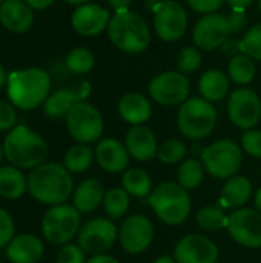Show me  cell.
Returning <instances> with one entry per match:
<instances>
[{
    "mask_svg": "<svg viewBox=\"0 0 261 263\" xmlns=\"http://www.w3.org/2000/svg\"><path fill=\"white\" fill-rule=\"evenodd\" d=\"M12 239H14V220L6 210L0 208V250L8 247Z\"/></svg>",
    "mask_w": 261,
    "mask_h": 263,
    "instance_id": "60d3db41",
    "label": "cell"
},
{
    "mask_svg": "<svg viewBox=\"0 0 261 263\" xmlns=\"http://www.w3.org/2000/svg\"><path fill=\"white\" fill-rule=\"evenodd\" d=\"M155 34L165 42L183 39L188 29V12L177 0H162L152 8Z\"/></svg>",
    "mask_w": 261,
    "mask_h": 263,
    "instance_id": "7c38bea8",
    "label": "cell"
},
{
    "mask_svg": "<svg viewBox=\"0 0 261 263\" xmlns=\"http://www.w3.org/2000/svg\"><path fill=\"white\" fill-rule=\"evenodd\" d=\"M95 160L103 171L109 174H123L129 168L131 156L125 142L115 137H106L98 140L95 146Z\"/></svg>",
    "mask_w": 261,
    "mask_h": 263,
    "instance_id": "d6986e66",
    "label": "cell"
},
{
    "mask_svg": "<svg viewBox=\"0 0 261 263\" xmlns=\"http://www.w3.org/2000/svg\"><path fill=\"white\" fill-rule=\"evenodd\" d=\"M80 211L74 205H55L46 211L42 220V233L45 239L52 245H66L74 239L80 228Z\"/></svg>",
    "mask_w": 261,
    "mask_h": 263,
    "instance_id": "ba28073f",
    "label": "cell"
},
{
    "mask_svg": "<svg viewBox=\"0 0 261 263\" xmlns=\"http://www.w3.org/2000/svg\"><path fill=\"white\" fill-rule=\"evenodd\" d=\"M17 114L14 105L5 99H0V131H11L15 126Z\"/></svg>",
    "mask_w": 261,
    "mask_h": 263,
    "instance_id": "b9f144b4",
    "label": "cell"
},
{
    "mask_svg": "<svg viewBox=\"0 0 261 263\" xmlns=\"http://www.w3.org/2000/svg\"><path fill=\"white\" fill-rule=\"evenodd\" d=\"M75 92L72 88H62L49 94V97L43 103V112L49 119H60L66 117L69 109L77 103Z\"/></svg>",
    "mask_w": 261,
    "mask_h": 263,
    "instance_id": "f1b7e54d",
    "label": "cell"
},
{
    "mask_svg": "<svg viewBox=\"0 0 261 263\" xmlns=\"http://www.w3.org/2000/svg\"><path fill=\"white\" fill-rule=\"evenodd\" d=\"M152 263H177V262H175L174 256H168V254H165V256L157 257V259H155Z\"/></svg>",
    "mask_w": 261,
    "mask_h": 263,
    "instance_id": "f5cc1de1",
    "label": "cell"
},
{
    "mask_svg": "<svg viewBox=\"0 0 261 263\" xmlns=\"http://www.w3.org/2000/svg\"><path fill=\"white\" fill-rule=\"evenodd\" d=\"M51 91V76L42 68L15 69L8 74L6 92L9 102L23 111L45 103Z\"/></svg>",
    "mask_w": 261,
    "mask_h": 263,
    "instance_id": "7a4b0ae2",
    "label": "cell"
},
{
    "mask_svg": "<svg viewBox=\"0 0 261 263\" xmlns=\"http://www.w3.org/2000/svg\"><path fill=\"white\" fill-rule=\"evenodd\" d=\"M95 159V151L86 143H75L71 146L63 159V165L71 174H82L88 171Z\"/></svg>",
    "mask_w": 261,
    "mask_h": 263,
    "instance_id": "f546056e",
    "label": "cell"
},
{
    "mask_svg": "<svg viewBox=\"0 0 261 263\" xmlns=\"http://www.w3.org/2000/svg\"><path fill=\"white\" fill-rule=\"evenodd\" d=\"M108 5L115 11V12H120V11H128L132 0H106Z\"/></svg>",
    "mask_w": 261,
    "mask_h": 263,
    "instance_id": "7dc6e473",
    "label": "cell"
},
{
    "mask_svg": "<svg viewBox=\"0 0 261 263\" xmlns=\"http://www.w3.org/2000/svg\"><path fill=\"white\" fill-rule=\"evenodd\" d=\"M200 160L211 177L228 180L242 170L243 149L232 139H218L202 149Z\"/></svg>",
    "mask_w": 261,
    "mask_h": 263,
    "instance_id": "52a82bcc",
    "label": "cell"
},
{
    "mask_svg": "<svg viewBox=\"0 0 261 263\" xmlns=\"http://www.w3.org/2000/svg\"><path fill=\"white\" fill-rule=\"evenodd\" d=\"M43 256V243L32 234H20L6 247V257L11 263H37Z\"/></svg>",
    "mask_w": 261,
    "mask_h": 263,
    "instance_id": "cb8c5ba5",
    "label": "cell"
},
{
    "mask_svg": "<svg viewBox=\"0 0 261 263\" xmlns=\"http://www.w3.org/2000/svg\"><path fill=\"white\" fill-rule=\"evenodd\" d=\"M226 20H228L231 34H235V35L245 32V29H246V26H248V15H246V11H235V9H232V11L226 15Z\"/></svg>",
    "mask_w": 261,
    "mask_h": 263,
    "instance_id": "ee69618b",
    "label": "cell"
},
{
    "mask_svg": "<svg viewBox=\"0 0 261 263\" xmlns=\"http://www.w3.org/2000/svg\"><path fill=\"white\" fill-rule=\"evenodd\" d=\"M86 263H120L115 257H112V256H109V254H97V256H92V257H89Z\"/></svg>",
    "mask_w": 261,
    "mask_h": 263,
    "instance_id": "681fc988",
    "label": "cell"
},
{
    "mask_svg": "<svg viewBox=\"0 0 261 263\" xmlns=\"http://www.w3.org/2000/svg\"><path fill=\"white\" fill-rule=\"evenodd\" d=\"M71 88L75 92V97H77L78 102H86L88 97L91 96V91H92L91 83L88 80H77Z\"/></svg>",
    "mask_w": 261,
    "mask_h": 263,
    "instance_id": "f6af8a7d",
    "label": "cell"
},
{
    "mask_svg": "<svg viewBox=\"0 0 261 263\" xmlns=\"http://www.w3.org/2000/svg\"><path fill=\"white\" fill-rule=\"evenodd\" d=\"M231 79L222 69H208L198 79V92L200 97L209 102H220L229 94Z\"/></svg>",
    "mask_w": 261,
    "mask_h": 263,
    "instance_id": "484cf974",
    "label": "cell"
},
{
    "mask_svg": "<svg viewBox=\"0 0 261 263\" xmlns=\"http://www.w3.org/2000/svg\"><path fill=\"white\" fill-rule=\"evenodd\" d=\"M154 214L168 227H178L185 223L191 214L192 202L189 191L177 182H162L148 197Z\"/></svg>",
    "mask_w": 261,
    "mask_h": 263,
    "instance_id": "5b68a950",
    "label": "cell"
},
{
    "mask_svg": "<svg viewBox=\"0 0 261 263\" xmlns=\"http://www.w3.org/2000/svg\"><path fill=\"white\" fill-rule=\"evenodd\" d=\"M28 191V179H25L20 168L2 166L0 168V196L9 200L20 199Z\"/></svg>",
    "mask_w": 261,
    "mask_h": 263,
    "instance_id": "4316f807",
    "label": "cell"
},
{
    "mask_svg": "<svg viewBox=\"0 0 261 263\" xmlns=\"http://www.w3.org/2000/svg\"><path fill=\"white\" fill-rule=\"evenodd\" d=\"M254 208L261 214V186L254 194Z\"/></svg>",
    "mask_w": 261,
    "mask_h": 263,
    "instance_id": "816d5d0a",
    "label": "cell"
},
{
    "mask_svg": "<svg viewBox=\"0 0 261 263\" xmlns=\"http://www.w3.org/2000/svg\"><path fill=\"white\" fill-rule=\"evenodd\" d=\"M252 196V183L246 176H234L228 180H225L218 203L223 210H240L245 208V205L249 202Z\"/></svg>",
    "mask_w": 261,
    "mask_h": 263,
    "instance_id": "603a6c76",
    "label": "cell"
},
{
    "mask_svg": "<svg viewBox=\"0 0 261 263\" xmlns=\"http://www.w3.org/2000/svg\"><path fill=\"white\" fill-rule=\"evenodd\" d=\"M63 2H66V3H69V5H75V6H82V5H85V3H89L91 0H63Z\"/></svg>",
    "mask_w": 261,
    "mask_h": 263,
    "instance_id": "11a10c76",
    "label": "cell"
},
{
    "mask_svg": "<svg viewBox=\"0 0 261 263\" xmlns=\"http://www.w3.org/2000/svg\"><path fill=\"white\" fill-rule=\"evenodd\" d=\"M258 9H260L261 12V0H258Z\"/></svg>",
    "mask_w": 261,
    "mask_h": 263,
    "instance_id": "680465c9",
    "label": "cell"
},
{
    "mask_svg": "<svg viewBox=\"0 0 261 263\" xmlns=\"http://www.w3.org/2000/svg\"><path fill=\"white\" fill-rule=\"evenodd\" d=\"M229 237L243 248H261V214L255 208H240L229 214L228 228Z\"/></svg>",
    "mask_w": 261,
    "mask_h": 263,
    "instance_id": "9a60e30c",
    "label": "cell"
},
{
    "mask_svg": "<svg viewBox=\"0 0 261 263\" xmlns=\"http://www.w3.org/2000/svg\"><path fill=\"white\" fill-rule=\"evenodd\" d=\"M242 149L254 159H261V129H248L242 134Z\"/></svg>",
    "mask_w": 261,
    "mask_h": 263,
    "instance_id": "f35d334b",
    "label": "cell"
},
{
    "mask_svg": "<svg viewBox=\"0 0 261 263\" xmlns=\"http://www.w3.org/2000/svg\"><path fill=\"white\" fill-rule=\"evenodd\" d=\"M260 174H261V171H260Z\"/></svg>",
    "mask_w": 261,
    "mask_h": 263,
    "instance_id": "94428289",
    "label": "cell"
},
{
    "mask_svg": "<svg viewBox=\"0 0 261 263\" xmlns=\"http://www.w3.org/2000/svg\"><path fill=\"white\" fill-rule=\"evenodd\" d=\"M172 256L177 263H217L220 251L208 236L191 233L177 242Z\"/></svg>",
    "mask_w": 261,
    "mask_h": 263,
    "instance_id": "2e32d148",
    "label": "cell"
},
{
    "mask_svg": "<svg viewBox=\"0 0 261 263\" xmlns=\"http://www.w3.org/2000/svg\"><path fill=\"white\" fill-rule=\"evenodd\" d=\"M228 220H229V214L225 213V210L222 206H214V205H208L198 210L197 213V223L203 231L208 233H215L220 230H226L228 228Z\"/></svg>",
    "mask_w": 261,
    "mask_h": 263,
    "instance_id": "836d02e7",
    "label": "cell"
},
{
    "mask_svg": "<svg viewBox=\"0 0 261 263\" xmlns=\"http://www.w3.org/2000/svg\"><path fill=\"white\" fill-rule=\"evenodd\" d=\"M125 146L131 159L137 162H149L157 157L158 140L155 133L146 125L131 126L125 134Z\"/></svg>",
    "mask_w": 261,
    "mask_h": 263,
    "instance_id": "ffe728a7",
    "label": "cell"
},
{
    "mask_svg": "<svg viewBox=\"0 0 261 263\" xmlns=\"http://www.w3.org/2000/svg\"><path fill=\"white\" fill-rule=\"evenodd\" d=\"M222 51H223V54H226V55L231 57V59L235 57V55L243 54V52H242V40H240V39H232V37H229V39L223 43Z\"/></svg>",
    "mask_w": 261,
    "mask_h": 263,
    "instance_id": "bcb514c9",
    "label": "cell"
},
{
    "mask_svg": "<svg viewBox=\"0 0 261 263\" xmlns=\"http://www.w3.org/2000/svg\"><path fill=\"white\" fill-rule=\"evenodd\" d=\"M231 29L226 15L218 12L203 15L192 29L194 45L200 51H215L229 39Z\"/></svg>",
    "mask_w": 261,
    "mask_h": 263,
    "instance_id": "e0dca14e",
    "label": "cell"
},
{
    "mask_svg": "<svg viewBox=\"0 0 261 263\" xmlns=\"http://www.w3.org/2000/svg\"><path fill=\"white\" fill-rule=\"evenodd\" d=\"M77 239L86 254H105L118 240V228L109 217H94L82 225Z\"/></svg>",
    "mask_w": 261,
    "mask_h": 263,
    "instance_id": "4fadbf2b",
    "label": "cell"
},
{
    "mask_svg": "<svg viewBox=\"0 0 261 263\" xmlns=\"http://www.w3.org/2000/svg\"><path fill=\"white\" fill-rule=\"evenodd\" d=\"M32 9H35V11H40V9H46V8H49L52 3H54V0H25Z\"/></svg>",
    "mask_w": 261,
    "mask_h": 263,
    "instance_id": "f907efd6",
    "label": "cell"
},
{
    "mask_svg": "<svg viewBox=\"0 0 261 263\" xmlns=\"http://www.w3.org/2000/svg\"><path fill=\"white\" fill-rule=\"evenodd\" d=\"M202 66V52L195 45H188L177 55V69L183 74H194Z\"/></svg>",
    "mask_w": 261,
    "mask_h": 263,
    "instance_id": "74e56055",
    "label": "cell"
},
{
    "mask_svg": "<svg viewBox=\"0 0 261 263\" xmlns=\"http://www.w3.org/2000/svg\"><path fill=\"white\" fill-rule=\"evenodd\" d=\"M218 122V112L212 102L203 97H189L180 105L177 112V126L183 137L189 140H203L212 134Z\"/></svg>",
    "mask_w": 261,
    "mask_h": 263,
    "instance_id": "8992f818",
    "label": "cell"
},
{
    "mask_svg": "<svg viewBox=\"0 0 261 263\" xmlns=\"http://www.w3.org/2000/svg\"><path fill=\"white\" fill-rule=\"evenodd\" d=\"M95 65V57L88 48H74L71 49L65 57V66L68 72L75 76H85L91 72V69Z\"/></svg>",
    "mask_w": 261,
    "mask_h": 263,
    "instance_id": "e575fe53",
    "label": "cell"
},
{
    "mask_svg": "<svg viewBox=\"0 0 261 263\" xmlns=\"http://www.w3.org/2000/svg\"><path fill=\"white\" fill-rule=\"evenodd\" d=\"M155 237L154 223L145 214H131L125 217L118 228L120 247L132 256L143 254L149 250Z\"/></svg>",
    "mask_w": 261,
    "mask_h": 263,
    "instance_id": "5bb4252c",
    "label": "cell"
},
{
    "mask_svg": "<svg viewBox=\"0 0 261 263\" xmlns=\"http://www.w3.org/2000/svg\"><path fill=\"white\" fill-rule=\"evenodd\" d=\"M6 80H8V76H6V72H5L3 66L0 65V89L6 85Z\"/></svg>",
    "mask_w": 261,
    "mask_h": 263,
    "instance_id": "db71d44e",
    "label": "cell"
},
{
    "mask_svg": "<svg viewBox=\"0 0 261 263\" xmlns=\"http://www.w3.org/2000/svg\"><path fill=\"white\" fill-rule=\"evenodd\" d=\"M257 0H226V3L235 11H246Z\"/></svg>",
    "mask_w": 261,
    "mask_h": 263,
    "instance_id": "c3c4849f",
    "label": "cell"
},
{
    "mask_svg": "<svg viewBox=\"0 0 261 263\" xmlns=\"http://www.w3.org/2000/svg\"><path fill=\"white\" fill-rule=\"evenodd\" d=\"M148 91L149 97L162 106H180L189 99L191 83L180 71H165L149 82Z\"/></svg>",
    "mask_w": 261,
    "mask_h": 263,
    "instance_id": "30bf717a",
    "label": "cell"
},
{
    "mask_svg": "<svg viewBox=\"0 0 261 263\" xmlns=\"http://www.w3.org/2000/svg\"><path fill=\"white\" fill-rule=\"evenodd\" d=\"M66 128L77 143H94L102 140L105 122L102 112L92 103L77 102L66 114Z\"/></svg>",
    "mask_w": 261,
    "mask_h": 263,
    "instance_id": "9c48e42d",
    "label": "cell"
},
{
    "mask_svg": "<svg viewBox=\"0 0 261 263\" xmlns=\"http://www.w3.org/2000/svg\"><path fill=\"white\" fill-rule=\"evenodd\" d=\"M3 145H0V162H2V157H3Z\"/></svg>",
    "mask_w": 261,
    "mask_h": 263,
    "instance_id": "6f0895ef",
    "label": "cell"
},
{
    "mask_svg": "<svg viewBox=\"0 0 261 263\" xmlns=\"http://www.w3.org/2000/svg\"><path fill=\"white\" fill-rule=\"evenodd\" d=\"M0 23L9 32H26L34 23V11L23 0H5L0 3Z\"/></svg>",
    "mask_w": 261,
    "mask_h": 263,
    "instance_id": "44dd1931",
    "label": "cell"
},
{
    "mask_svg": "<svg viewBox=\"0 0 261 263\" xmlns=\"http://www.w3.org/2000/svg\"><path fill=\"white\" fill-rule=\"evenodd\" d=\"M3 154L15 168H37L45 163L48 145L45 139L25 125L14 126L3 142Z\"/></svg>",
    "mask_w": 261,
    "mask_h": 263,
    "instance_id": "277c9868",
    "label": "cell"
},
{
    "mask_svg": "<svg viewBox=\"0 0 261 263\" xmlns=\"http://www.w3.org/2000/svg\"><path fill=\"white\" fill-rule=\"evenodd\" d=\"M226 0H186L188 6L198 14H214L217 12Z\"/></svg>",
    "mask_w": 261,
    "mask_h": 263,
    "instance_id": "7bdbcfd3",
    "label": "cell"
},
{
    "mask_svg": "<svg viewBox=\"0 0 261 263\" xmlns=\"http://www.w3.org/2000/svg\"><path fill=\"white\" fill-rule=\"evenodd\" d=\"M85 254L86 253L80 248V245L66 243L57 254V263H86Z\"/></svg>",
    "mask_w": 261,
    "mask_h": 263,
    "instance_id": "ab89813d",
    "label": "cell"
},
{
    "mask_svg": "<svg viewBox=\"0 0 261 263\" xmlns=\"http://www.w3.org/2000/svg\"><path fill=\"white\" fill-rule=\"evenodd\" d=\"M105 193H106L105 186L98 179H94V177L85 179L74 190V194H72L74 206L80 213H92L100 205H103Z\"/></svg>",
    "mask_w": 261,
    "mask_h": 263,
    "instance_id": "d4e9b609",
    "label": "cell"
},
{
    "mask_svg": "<svg viewBox=\"0 0 261 263\" xmlns=\"http://www.w3.org/2000/svg\"><path fill=\"white\" fill-rule=\"evenodd\" d=\"M118 116L131 126L145 125L152 116V105L149 99L140 92H126L117 103Z\"/></svg>",
    "mask_w": 261,
    "mask_h": 263,
    "instance_id": "7402d4cb",
    "label": "cell"
},
{
    "mask_svg": "<svg viewBox=\"0 0 261 263\" xmlns=\"http://www.w3.org/2000/svg\"><path fill=\"white\" fill-rule=\"evenodd\" d=\"M122 188L132 197H149L152 193V180L143 168H128L122 174Z\"/></svg>",
    "mask_w": 261,
    "mask_h": 263,
    "instance_id": "83f0119b",
    "label": "cell"
},
{
    "mask_svg": "<svg viewBox=\"0 0 261 263\" xmlns=\"http://www.w3.org/2000/svg\"><path fill=\"white\" fill-rule=\"evenodd\" d=\"M111 17L106 8L89 2L75 8L71 15V26L82 37H95L108 29Z\"/></svg>",
    "mask_w": 261,
    "mask_h": 263,
    "instance_id": "ac0fdd59",
    "label": "cell"
},
{
    "mask_svg": "<svg viewBox=\"0 0 261 263\" xmlns=\"http://www.w3.org/2000/svg\"><path fill=\"white\" fill-rule=\"evenodd\" d=\"M228 117L242 131L255 128L261 120V99L260 96L246 86L234 89L226 103Z\"/></svg>",
    "mask_w": 261,
    "mask_h": 263,
    "instance_id": "8fae6325",
    "label": "cell"
},
{
    "mask_svg": "<svg viewBox=\"0 0 261 263\" xmlns=\"http://www.w3.org/2000/svg\"><path fill=\"white\" fill-rule=\"evenodd\" d=\"M160 2H162V0H145V5H146V8H151V9H152V8H154L157 3H160Z\"/></svg>",
    "mask_w": 261,
    "mask_h": 263,
    "instance_id": "9f6ffc18",
    "label": "cell"
},
{
    "mask_svg": "<svg viewBox=\"0 0 261 263\" xmlns=\"http://www.w3.org/2000/svg\"><path fill=\"white\" fill-rule=\"evenodd\" d=\"M255 72H257L255 62L245 54L232 57L228 63V76L235 85L240 86L249 85L254 80Z\"/></svg>",
    "mask_w": 261,
    "mask_h": 263,
    "instance_id": "d6a6232c",
    "label": "cell"
},
{
    "mask_svg": "<svg viewBox=\"0 0 261 263\" xmlns=\"http://www.w3.org/2000/svg\"><path fill=\"white\" fill-rule=\"evenodd\" d=\"M109 42L122 52L142 54L145 52L152 40L149 25L146 20L132 11L114 12L108 25Z\"/></svg>",
    "mask_w": 261,
    "mask_h": 263,
    "instance_id": "3957f363",
    "label": "cell"
},
{
    "mask_svg": "<svg viewBox=\"0 0 261 263\" xmlns=\"http://www.w3.org/2000/svg\"><path fill=\"white\" fill-rule=\"evenodd\" d=\"M74 180L65 165L45 162L28 176V193L40 203L62 205L74 194Z\"/></svg>",
    "mask_w": 261,
    "mask_h": 263,
    "instance_id": "6da1fadb",
    "label": "cell"
},
{
    "mask_svg": "<svg viewBox=\"0 0 261 263\" xmlns=\"http://www.w3.org/2000/svg\"><path fill=\"white\" fill-rule=\"evenodd\" d=\"M206 176V170L202 163V160L197 159H185L177 170V183L182 185L188 191L197 190Z\"/></svg>",
    "mask_w": 261,
    "mask_h": 263,
    "instance_id": "4dcf8cb0",
    "label": "cell"
},
{
    "mask_svg": "<svg viewBox=\"0 0 261 263\" xmlns=\"http://www.w3.org/2000/svg\"><path fill=\"white\" fill-rule=\"evenodd\" d=\"M2 2H5V0H2Z\"/></svg>",
    "mask_w": 261,
    "mask_h": 263,
    "instance_id": "91938a15",
    "label": "cell"
},
{
    "mask_svg": "<svg viewBox=\"0 0 261 263\" xmlns=\"http://www.w3.org/2000/svg\"><path fill=\"white\" fill-rule=\"evenodd\" d=\"M242 40V52L251 57L254 62H261V22L248 28L243 34Z\"/></svg>",
    "mask_w": 261,
    "mask_h": 263,
    "instance_id": "8d00e7d4",
    "label": "cell"
},
{
    "mask_svg": "<svg viewBox=\"0 0 261 263\" xmlns=\"http://www.w3.org/2000/svg\"><path fill=\"white\" fill-rule=\"evenodd\" d=\"M129 206H131V196L122 186H114L105 193L103 210L111 220L123 219L128 214Z\"/></svg>",
    "mask_w": 261,
    "mask_h": 263,
    "instance_id": "1f68e13d",
    "label": "cell"
},
{
    "mask_svg": "<svg viewBox=\"0 0 261 263\" xmlns=\"http://www.w3.org/2000/svg\"><path fill=\"white\" fill-rule=\"evenodd\" d=\"M188 146L183 140L180 139H168L158 146L157 159L163 165H180L186 159Z\"/></svg>",
    "mask_w": 261,
    "mask_h": 263,
    "instance_id": "d590c367",
    "label": "cell"
}]
</instances>
